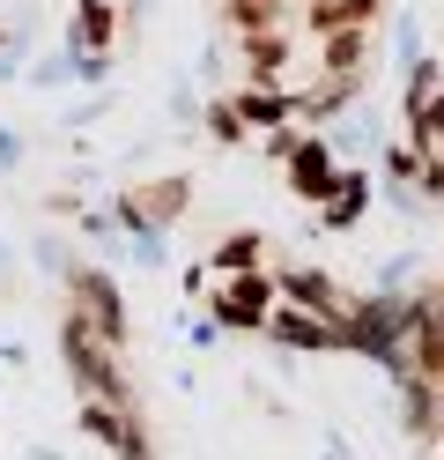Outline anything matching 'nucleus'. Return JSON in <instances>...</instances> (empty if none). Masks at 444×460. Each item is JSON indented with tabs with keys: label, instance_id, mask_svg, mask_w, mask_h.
<instances>
[{
	"label": "nucleus",
	"instance_id": "1",
	"mask_svg": "<svg viewBox=\"0 0 444 460\" xmlns=\"http://www.w3.org/2000/svg\"><path fill=\"white\" fill-rule=\"evenodd\" d=\"M222 305H230V320H266V312H274V282L245 275V282H230V290H222Z\"/></svg>",
	"mask_w": 444,
	"mask_h": 460
},
{
	"label": "nucleus",
	"instance_id": "2",
	"mask_svg": "<svg viewBox=\"0 0 444 460\" xmlns=\"http://www.w3.org/2000/svg\"><path fill=\"white\" fill-rule=\"evenodd\" d=\"M111 38V8H82V45H104Z\"/></svg>",
	"mask_w": 444,
	"mask_h": 460
}]
</instances>
